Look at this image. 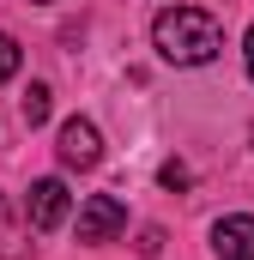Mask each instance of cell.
Returning <instances> with one entry per match:
<instances>
[{
	"label": "cell",
	"instance_id": "277c9868",
	"mask_svg": "<svg viewBox=\"0 0 254 260\" xmlns=\"http://www.w3.org/2000/svg\"><path fill=\"white\" fill-rule=\"evenodd\" d=\"M97 157H103V139H97V127H91L85 115L61 121V164H67V170H97Z\"/></svg>",
	"mask_w": 254,
	"mask_h": 260
},
{
	"label": "cell",
	"instance_id": "5b68a950",
	"mask_svg": "<svg viewBox=\"0 0 254 260\" xmlns=\"http://www.w3.org/2000/svg\"><path fill=\"white\" fill-rule=\"evenodd\" d=\"M212 248H218V260H254V218L248 212L218 218L212 224Z\"/></svg>",
	"mask_w": 254,
	"mask_h": 260
},
{
	"label": "cell",
	"instance_id": "3957f363",
	"mask_svg": "<svg viewBox=\"0 0 254 260\" xmlns=\"http://www.w3.org/2000/svg\"><path fill=\"white\" fill-rule=\"evenodd\" d=\"M67 206H73L67 182H61V176H43V182H30L24 218H30V230H55V224H67Z\"/></svg>",
	"mask_w": 254,
	"mask_h": 260
},
{
	"label": "cell",
	"instance_id": "6da1fadb",
	"mask_svg": "<svg viewBox=\"0 0 254 260\" xmlns=\"http://www.w3.org/2000/svg\"><path fill=\"white\" fill-rule=\"evenodd\" d=\"M151 43H157L164 61H176V67H206V61H218L224 30H218V18L200 12V6H170V12H157Z\"/></svg>",
	"mask_w": 254,
	"mask_h": 260
},
{
	"label": "cell",
	"instance_id": "ba28073f",
	"mask_svg": "<svg viewBox=\"0 0 254 260\" xmlns=\"http://www.w3.org/2000/svg\"><path fill=\"white\" fill-rule=\"evenodd\" d=\"M18 61H24V55H18V43H12V37L0 30V85H6L12 73H18Z\"/></svg>",
	"mask_w": 254,
	"mask_h": 260
},
{
	"label": "cell",
	"instance_id": "8992f818",
	"mask_svg": "<svg viewBox=\"0 0 254 260\" xmlns=\"http://www.w3.org/2000/svg\"><path fill=\"white\" fill-rule=\"evenodd\" d=\"M24 236H30V218L18 224V218H12V200L0 194V260H18V254H24Z\"/></svg>",
	"mask_w": 254,
	"mask_h": 260
},
{
	"label": "cell",
	"instance_id": "7a4b0ae2",
	"mask_svg": "<svg viewBox=\"0 0 254 260\" xmlns=\"http://www.w3.org/2000/svg\"><path fill=\"white\" fill-rule=\"evenodd\" d=\"M121 224H127V206L115 194H91L85 206H79V242H115L121 236Z\"/></svg>",
	"mask_w": 254,
	"mask_h": 260
},
{
	"label": "cell",
	"instance_id": "30bf717a",
	"mask_svg": "<svg viewBox=\"0 0 254 260\" xmlns=\"http://www.w3.org/2000/svg\"><path fill=\"white\" fill-rule=\"evenodd\" d=\"M242 55H248V79H254V24H248V43H242Z\"/></svg>",
	"mask_w": 254,
	"mask_h": 260
},
{
	"label": "cell",
	"instance_id": "52a82bcc",
	"mask_svg": "<svg viewBox=\"0 0 254 260\" xmlns=\"http://www.w3.org/2000/svg\"><path fill=\"white\" fill-rule=\"evenodd\" d=\"M18 115H24V127H43V121H49V85H30V91L18 97Z\"/></svg>",
	"mask_w": 254,
	"mask_h": 260
},
{
	"label": "cell",
	"instance_id": "9c48e42d",
	"mask_svg": "<svg viewBox=\"0 0 254 260\" xmlns=\"http://www.w3.org/2000/svg\"><path fill=\"white\" fill-rule=\"evenodd\" d=\"M164 188H188V170L182 164H164Z\"/></svg>",
	"mask_w": 254,
	"mask_h": 260
}]
</instances>
